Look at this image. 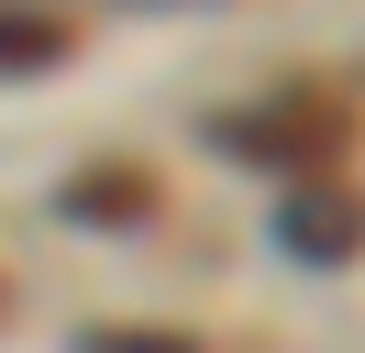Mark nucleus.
<instances>
[{"instance_id": "nucleus-2", "label": "nucleus", "mask_w": 365, "mask_h": 353, "mask_svg": "<svg viewBox=\"0 0 365 353\" xmlns=\"http://www.w3.org/2000/svg\"><path fill=\"white\" fill-rule=\"evenodd\" d=\"M232 154H266V166H321L343 144V110H255V122H222Z\"/></svg>"}, {"instance_id": "nucleus-4", "label": "nucleus", "mask_w": 365, "mask_h": 353, "mask_svg": "<svg viewBox=\"0 0 365 353\" xmlns=\"http://www.w3.org/2000/svg\"><path fill=\"white\" fill-rule=\"evenodd\" d=\"M67 56V22H0V78H23V66H56Z\"/></svg>"}, {"instance_id": "nucleus-1", "label": "nucleus", "mask_w": 365, "mask_h": 353, "mask_svg": "<svg viewBox=\"0 0 365 353\" xmlns=\"http://www.w3.org/2000/svg\"><path fill=\"white\" fill-rule=\"evenodd\" d=\"M365 243V210L343 188H310V176H299V188H277V254H299V265H343Z\"/></svg>"}, {"instance_id": "nucleus-5", "label": "nucleus", "mask_w": 365, "mask_h": 353, "mask_svg": "<svg viewBox=\"0 0 365 353\" xmlns=\"http://www.w3.org/2000/svg\"><path fill=\"white\" fill-rule=\"evenodd\" d=\"M78 353H200L188 331H78Z\"/></svg>"}, {"instance_id": "nucleus-3", "label": "nucleus", "mask_w": 365, "mask_h": 353, "mask_svg": "<svg viewBox=\"0 0 365 353\" xmlns=\"http://www.w3.org/2000/svg\"><path fill=\"white\" fill-rule=\"evenodd\" d=\"M56 210H67V221H144V176H122V166L111 176H78Z\"/></svg>"}]
</instances>
